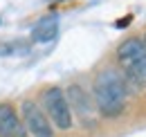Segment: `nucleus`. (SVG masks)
<instances>
[{"instance_id": "2", "label": "nucleus", "mask_w": 146, "mask_h": 137, "mask_svg": "<svg viewBox=\"0 0 146 137\" xmlns=\"http://www.w3.org/2000/svg\"><path fill=\"white\" fill-rule=\"evenodd\" d=\"M117 63L128 83L146 86V43L144 38L128 36L117 47Z\"/></svg>"}, {"instance_id": "9", "label": "nucleus", "mask_w": 146, "mask_h": 137, "mask_svg": "<svg viewBox=\"0 0 146 137\" xmlns=\"http://www.w3.org/2000/svg\"><path fill=\"white\" fill-rule=\"evenodd\" d=\"M50 2H56V0H50ZM58 2H61V0H58Z\"/></svg>"}, {"instance_id": "11", "label": "nucleus", "mask_w": 146, "mask_h": 137, "mask_svg": "<svg viewBox=\"0 0 146 137\" xmlns=\"http://www.w3.org/2000/svg\"><path fill=\"white\" fill-rule=\"evenodd\" d=\"M0 25H2V20H0Z\"/></svg>"}, {"instance_id": "8", "label": "nucleus", "mask_w": 146, "mask_h": 137, "mask_svg": "<svg viewBox=\"0 0 146 137\" xmlns=\"http://www.w3.org/2000/svg\"><path fill=\"white\" fill-rule=\"evenodd\" d=\"M20 54H27V45L25 43H0V56H20Z\"/></svg>"}, {"instance_id": "5", "label": "nucleus", "mask_w": 146, "mask_h": 137, "mask_svg": "<svg viewBox=\"0 0 146 137\" xmlns=\"http://www.w3.org/2000/svg\"><path fill=\"white\" fill-rule=\"evenodd\" d=\"M20 119L32 137H54V124L50 121L43 106L34 99L20 101Z\"/></svg>"}, {"instance_id": "6", "label": "nucleus", "mask_w": 146, "mask_h": 137, "mask_svg": "<svg viewBox=\"0 0 146 137\" xmlns=\"http://www.w3.org/2000/svg\"><path fill=\"white\" fill-rule=\"evenodd\" d=\"M0 137H32L20 119V112L9 101H0Z\"/></svg>"}, {"instance_id": "4", "label": "nucleus", "mask_w": 146, "mask_h": 137, "mask_svg": "<svg viewBox=\"0 0 146 137\" xmlns=\"http://www.w3.org/2000/svg\"><path fill=\"white\" fill-rule=\"evenodd\" d=\"M65 97H68L74 119H79V124L83 128H94L97 121H99V110H97V103L92 99V94H88L83 90V86L70 83L65 88Z\"/></svg>"}, {"instance_id": "3", "label": "nucleus", "mask_w": 146, "mask_h": 137, "mask_svg": "<svg viewBox=\"0 0 146 137\" xmlns=\"http://www.w3.org/2000/svg\"><path fill=\"white\" fill-rule=\"evenodd\" d=\"M40 106L47 112L50 121L54 124V128L58 130H70L74 126V117L70 110V103L65 97V90L58 86H50L40 92Z\"/></svg>"}, {"instance_id": "7", "label": "nucleus", "mask_w": 146, "mask_h": 137, "mask_svg": "<svg viewBox=\"0 0 146 137\" xmlns=\"http://www.w3.org/2000/svg\"><path fill=\"white\" fill-rule=\"evenodd\" d=\"M56 34H58V16L52 14V16L40 18L34 29H32V43H50L54 41Z\"/></svg>"}, {"instance_id": "10", "label": "nucleus", "mask_w": 146, "mask_h": 137, "mask_svg": "<svg viewBox=\"0 0 146 137\" xmlns=\"http://www.w3.org/2000/svg\"><path fill=\"white\" fill-rule=\"evenodd\" d=\"M144 43H146V36H144Z\"/></svg>"}, {"instance_id": "1", "label": "nucleus", "mask_w": 146, "mask_h": 137, "mask_svg": "<svg viewBox=\"0 0 146 137\" xmlns=\"http://www.w3.org/2000/svg\"><path fill=\"white\" fill-rule=\"evenodd\" d=\"M92 99L97 103L99 115L119 117L126 108V99H128V81L124 76V72L112 68L101 70L92 83Z\"/></svg>"}]
</instances>
